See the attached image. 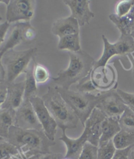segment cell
Here are the masks:
<instances>
[{
  "mask_svg": "<svg viewBox=\"0 0 134 159\" xmlns=\"http://www.w3.org/2000/svg\"><path fill=\"white\" fill-rule=\"evenodd\" d=\"M6 141L16 147L27 158L51 153L50 148L56 145L55 142L48 138L43 130L23 129L16 126L10 128Z\"/></svg>",
  "mask_w": 134,
  "mask_h": 159,
  "instance_id": "1",
  "label": "cell"
},
{
  "mask_svg": "<svg viewBox=\"0 0 134 159\" xmlns=\"http://www.w3.org/2000/svg\"><path fill=\"white\" fill-rule=\"evenodd\" d=\"M69 64L68 68L61 70L56 77H52L58 87L69 90L73 84L80 81L92 71L95 63L94 58L83 50L68 52Z\"/></svg>",
  "mask_w": 134,
  "mask_h": 159,
  "instance_id": "2",
  "label": "cell"
},
{
  "mask_svg": "<svg viewBox=\"0 0 134 159\" xmlns=\"http://www.w3.org/2000/svg\"><path fill=\"white\" fill-rule=\"evenodd\" d=\"M45 105L62 130L74 129L80 121L74 110L68 105L55 87H48L47 93L41 97Z\"/></svg>",
  "mask_w": 134,
  "mask_h": 159,
  "instance_id": "3",
  "label": "cell"
},
{
  "mask_svg": "<svg viewBox=\"0 0 134 159\" xmlns=\"http://www.w3.org/2000/svg\"><path fill=\"white\" fill-rule=\"evenodd\" d=\"M55 88L64 100L74 110L83 126L93 110L105 96L106 92H101L95 94L75 92L58 86Z\"/></svg>",
  "mask_w": 134,
  "mask_h": 159,
  "instance_id": "4",
  "label": "cell"
},
{
  "mask_svg": "<svg viewBox=\"0 0 134 159\" xmlns=\"http://www.w3.org/2000/svg\"><path fill=\"white\" fill-rule=\"evenodd\" d=\"M38 48L17 51L12 49L6 52L2 58L5 70V81L8 84L14 83L16 79L25 73L31 61L36 58Z\"/></svg>",
  "mask_w": 134,
  "mask_h": 159,
  "instance_id": "5",
  "label": "cell"
},
{
  "mask_svg": "<svg viewBox=\"0 0 134 159\" xmlns=\"http://www.w3.org/2000/svg\"><path fill=\"white\" fill-rule=\"evenodd\" d=\"M90 78L96 89L100 92H105L117 87V73L114 67L110 64L93 68Z\"/></svg>",
  "mask_w": 134,
  "mask_h": 159,
  "instance_id": "6",
  "label": "cell"
},
{
  "mask_svg": "<svg viewBox=\"0 0 134 159\" xmlns=\"http://www.w3.org/2000/svg\"><path fill=\"white\" fill-rule=\"evenodd\" d=\"M97 108L104 114L106 117L119 120L127 106L115 89L106 91L105 96L97 104Z\"/></svg>",
  "mask_w": 134,
  "mask_h": 159,
  "instance_id": "7",
  "label": "cell"
},
{
  "mask_svg": "<svg viewBox=\"0 0 134 159\" xmlns=\"http://www.w3.org/2000/svg\"><path fill=\"white\" fill-rule=\"evenodd\" d=\"M34 15V9L29 0H11L7 5L6 21L11 24L20 21L29 22Z\"/></svg>",
  "mask_w": 134,
  "mask_h": 159,
  "instance_id": "8",
  "label": "cell"
},
{
  "mask_svg": "<svg viewBox=\"0 0 134 159\" xmlns=\"http://www.w3.org/2000/svg\"><path fill=\"white\" fill-rule=\"evenodd\" d=\"M34 108L42 130L48 138L54 141L57 132V124L45 105L41 98L36 96L29 100Z\"/></svg>",
  "mask_w": 134,
  "mask_h": 159,
  "instance_id": "9",
  "label": "cell"
},
{
  "mask_svg": "<svg viewBox=\"0 0 134 159\" xmlns=\"http://www.w3.org/2000/svg\"><path fill=\"white\" fill-rule=\"evenodd\" d=\"M15 126L23 129L43 130L29 100L24 99L22 105L16 110Z\"/></svg>",
  "mask_w": 134,
  "mask_h": 159,
  "instance_id": "10",
  "label": "cell"
},
{
  "mask_svg": "<svg viewBox=\"0 0 134 159\" xmlns=\"http://www.w3.org/2000/svg\"><path fill=\"white\" fill-rule=\"evenodd\" d=\"M106 116L96 107L84 123V130L87 142L98 147L101 136L102 124Z\"/></svg>",
  "mask_w": 134,
  "mask_h": 159,
  "instance_id": "11",
  "label": "cell"
},
{
  "mask_svg": "<svg viewBox=\"0 0 134 159\" xmlns=\"http://www.w3.org/2000/svg\"><path fill=\"white\" fill-rule=\"evenodd\" d=\"M64 3L69 7L71 16L78 22L79 26H83L95 16L90 9V0H64Z\"/></svg>",
  "mask_w": 134,
  "mask_h": 159,
  "instance_id": "12",
  "label": "cell"
},
{
  "mask_svg": "<svg viewBox=\"0 0 134 159\" xmlns=\"http://www.w3.org/2000/svg\"><path fill=\"white\" fill-rule=\"evenodd\" d=\"M30 24L29 22H19L14 24L7 38L0 47V59H2L6 52L14 49L16 46L22 42H26L25 33Z\"/></svg>",
  "mask_w": 134,
  "mask_h": 159,
  "instance_id": "13",
  "label": "cell"
},
{
  "mask_svg": "<svg viewBox=\"0 0 134 159\" xmlns=\"http://www.w3.org/2000/svg\"><path fill=\"white\" fill-rule=\"evenodd\" d=\"M25 83H13L8 84L7 99L2 108L10 109L16 111L19 109L24 99Z\"/></svg>",
  "mask_w": 134,
  "mask_h": 159,
  "instance_id": "14",
  "label": "cell"
},
{
  "mask_svg": "<svg viewBox=\"0 0 134 159\" xmlns=\"http://www.w3.org/2000/svg\"><path fill=\"white\" fill-rule=\"evenodd\" d=\"M65 130H62V134L59 138L66 146L67 151L64 156L70 159H78L83 149L84 144L87 142V137L83 131L81 136L77 139H72L66 135Z\"/></svg>",
  "mask_w": 134,
  "mask_h": 159,
  "instance_id": "15",
  "label": "cell"
},
{
  "mask_svg": "<svg viewBox=\"0 0 134 159\" xmlns=\"http://www.w3.org/2000/svg\"><path fill=\"white\" fill-rule=\"evenodd\" d=\"M51 30L54 35L61 38L68 35L79 34V24L74 18L69 16L56 20L53 23Z\"/></svg>",
  "mask_w": 134,
  "mask_h": 159,
  "instance_id": "16",
  "label": "cell"
},
{
  "mask_svg": "<svg viewBox=\"0 0 134 159\" xmlns=\"http://www.w3.org/2000/svg\"><path fill=\"white\" fill-rule=\"evenodd\" d=\"M109 18L119 30L121 35H131L134 30V6L130 13L123 17H118L115 13H113Z\"/></svg>",
  "mask_w": 134,
  "mask_h": 159,
  "instance_id": "17",
  "label": "cell"
},
{
  "mask_svg": "<svg viewBox=\"0 0 134 159\" xmlns=\"http://www.w3.org/2000/svg\"><path fill=\"white\" fill-rule=\"evenodd\" d=\"M118 120L117 119L111 117L105 118L102 124L101 136L99 144L113 140L115 136L121 130Z\"/></svg>",
  "mask_w": 134,
  "mask_h": 159,
  "instance_id": "18",
  "label": "cell"
},
{
  "mask_svg": "<svg viewBox=\"0 0 134 159\" xmlns=\"http://www.w3.org/2000/svg\"><path fill=\"white\" fill-rule=\"evenodd\" d=\"M16 111L10 109H0V136L7 138L10 128L15 126Z\"/></svg>",
  "mask_w": 134,
  "mask_h": 159,
  "instance_id": "19",
  "label": "cell"
},
{
  "mask_svg": "<svg viewBox=\"0 0 134 159\" xmlns=\"http://www.w3.org/2000/svg\"><path fill=\"white\" fill-rule=\"evenodd\" d=\"M34 64L29 65L26 71H25L26 79L24 81L25 83V92H24V99L30 100L32 98L38 96V89L37 87V83H36L34 75Z\"/></svg>",
  "mask_w": 134,
  "mask_h": 159,
  "instance_id": "20",
  "label": "cell"
},
{
  "mask_svg": "<svg viewBox=\"0 0 134 159\" xmlns=\"http://www.w3.org/2000/svg\"><path fill=\"white\" fill-rule=\"evenodd\" d=\"M58 48L68 50L69 52H78L81 50L79 34L68 35L60 38Z\"/></svg>",
  "mask_w": 134,
  "mask_h": 159,
  "instance_id": "21",
  "label": "cell"
},
{
  "mask_svg": "<svg viewBox=\"0 0 134 159\" xmlns=\"http://www.w3.org/2000/svg\"><path fill=\"white\" fill-rule=\"evenodd\" d=\"M114 45L118 56H127L134 53V39L130 35H121Z\"/></svg>",
  "mask_w": 134,
  "mask_h": 159,
  "instance_id": "22",
  "label": "cell"
},
{
  "mask_svg": "<svg viewBox=\"0 0 134 159\" xmlns=\"http://www.w3.org/2000/svg\"><path fill=\"white\" fill-rule=\"evenodd\" d=\"M101 37L103 41V45H104V50H103L101 58L98 60L95 61L94 68L107 65L108 64L109 60L113 57L118 55L114 45L111 43L104 35H102Z\"/></svg>",
  "mask_w": 134,
  "mask_h": 159,
  "instance_id": "23",
  "label": "cell"
},
{
  "mask_svg": "<svg viewBox=\"0 0 134 159\" xmlns=\"http://www.w3.org/2000/svg\"><path fill=\"white\" fill-rule=\"evenodd\" d=\"M117 149H124L134 145V133L121 130L113 139Z\"/></svg>",
  "mask_w": 134,
  "mask_h": 159,
  "instance_id": "24",
  "label": "cell"
},
{
  "mask_svg": "<svg viewBox=\"0 0 134 159\" xmlns=\"http://www.w3.org/2000/svg\"><path fill=\"white\" fill-rule=\"evenodd\" d=\"M118 121L121 130L134 133V111L129 107H126Z\"/></svg>",
  "mask_w": 134,
  "mask_h": 159,
  "instance_id": "25",
  "label": "cell"
},
{
  "mask_svg": "<svg viewBox=\"0 0 134 159\" xmlns=\"http://www.w3.org/2000/svg\"><path fill=\"white\" fill-rule=\"evenodd\" d=\"M116 151L113 140L105 143H100L97 149V159H112Z\"/></svg>",
  "mask_w": 134,
  "mask_h": 159,
  "instance_id": "26",
  "label": "cell"
},
{
  "mask_svg": "<svg viewBox=\"0 0 134 159\" xmlns=\"http://www.w3.org/2000/svg\"><path fill=\"white\" fill-rule=\"evenodd\" d=\"M34 75L36 83L38 84H42L47 82L48 79L50 78L49 71L44 66L38 64L35 60V58H34Z\"/></svg>",
  "mask_w": 134,
  "mask_h": 159,
  "instance_id": "27",
  "label": "cell"
},
{
  "mask_svg": "<svg viewBox=\"0 0 134 159\" xmlns=\"http://www.w3.org/2000/svg\"><path fill=\"white\" fill-rule=\"evenodd\" d=\"M76 88L78 92H81V93H83L96 94V93L99 94L101 93V92L97 90L96 89V87L94 86V84L92 83V81H91L90 73L88 76L81 79L80 81H78L77 83Z\"/></svg>",
  "mask_w": 134,
  "mask_h": 159,
  "instance_id": "28",
  "label": "cell"
},
{
  "mask_svg": "<svg viewBox=\"0 0 134 159\" xmlns=\"http://www.w3.org/2000/svg\"><path fill=\"white\" fill-rule=\"evenodd\" d=\"M20 152L13 145L7 141L0 143V159H6L12 156H19Z\"/></svg>",
  "mask_w": 134,
  "mask_h": 159,
  "instance_id": "29",
  "label": "cell"
},
{
  "mask_svg": "<svg viewBox=\"0 0 134 159\" xmlns=\"http://www.w3.org/2000/svg\"><path fill=\"white\" fill-rule=\"evenodd\" d=\"M134 6V0H123L116 5V15L123 17L128 14Z\"/></svg>",
  "mask_w": 134,
  "mask_h": 159,
  "instance_id": "30",
  "label": "cell"
},
{
  "mask_svg": "<svg viewBox=\"0 0 134 159\" xmlns=\"http://www.w3.org/2000/svg\"><path fill=\"white\" fill-rule=\"evenodd\" d=\"M97 149L98 147L87 142L78 159H97Z\"/></svg>",
  "mask_w": 134,
  "mask_h": 159,
  "instance_id": "31",
  "label": "cell"
},
{
  "mask_svg": "<svg viewBox=\"0 0 134 159\" xmlns=\"http://www.w3.org/2000/svg\"><path fill=\"white\" fill-rule=\"evenodd\" d=\"M117 91L123 99L125 105L134 111V94L128 93L120 89H118Z\"/></svg>",
  "mask_w": 134,
  "mask_h": 159,
  "instance_id": "32",
  "label": "cell"
},
{
  "mask_svg": "<svg viewBox=\"0 0 134 159\" xmlns=\"http://www.w3.org/2000/svg\"><path fill=\"white\" fill-rule=\"evenodd\" d=\"M8 84L5 81H0V109L5 103L7 96Z\"/></svg>",
  "mask_w": 134,
  "mask_h": 159,
  "instance_id": "33",
  "label": "cell"
},
{
  "mask_svg": "<svg viewBox=\"0 0 134 159\" xmlns=\"http://www.w3.org/2000/svg\"><path fill=\"white\" fill-rule=\"evenodd\" d=\"M133 146L124 149H117L112 159H129L130 152Z\"/></svg>",
  "mask_w": 134,
  "mask_h": 159,
  "instance_id": "34",
  "label": "cell"
},
{
  "mask_svg": "<svg viewBox=\"0 0 134 159\" xmlns=\"http://www.w3.org/2000/svg\"><path fill=\"white\" fill-rule=\"evenodd\" d=\"M10 27V24L7 21L5 22L0 23V45L2 44L5 41V36Z\"/></svg>",
  "mask_w": 134,
  "mask_h": 159,
  "instance_id": "35",
  "label": "cell"
},
{
  "mask_svg": "<svg viewBox=\"0 0 134 159\" xmlns=\"http://www.w3.org/2000/svg\"><path fill=\"white\" fill-rule=\"evenodd\" d=\"M64 157V156L60 153H49L46 155H39L38 159H61Z\"/></svg>",
  "mask_w": 134,
  "mask_h": 159,
  "instance_id": "36",
  "label": "cell"
},
{
  "mask_svg": "<svg viewBox=\"0 0 134 159\" xmlns=\"http://www.w3.org/2000/svg\"><path fill=\"white\" fill-rule=\"evenodd\" d=\"M5 80V70L2 64V59H0V81Z\"/></svg>",
  "mask_w": 134,
  "mask_h": 159,
  "instance_id": "37",
  "label": "cell"
},
{
  "mask_svg": "<svg viewBox=\"0 0 134 159\" xmlns=\"http://www.w3.org/2000/svg\"><path fill=\"white\" fill-rule=\"evenodd\" d=\"M127 57L129 58L130 62L132 64V73L133 78L134 79V53L130 54L127 55Z\"/></svg>",
  "mask_w": 134,
  "mask_h": 159,
  "instance_id": "38",
  "label": "cell"
},
{
  "mask_svg": "<svg viewBox=\"0 0 134 159\" xmlns=\"http://www.w3.org/2000/svg\"><path fill=\"white\" fill-rule=\"evenodd\" d=\"M129 159H134V150L130 151L129 155Z\"/></svg>",
  "mask_w": 134,
  "mask_h": 159,
  "instance_id": "39",
  "label": "cell"
},
{
  "mask_svg": "<svg viewBox=\"0 0 134 159\" xmlns=\"http://www.w3.org/2000/svg\"><path fill=\"white\" fill-rule=\"evenodd\" d=\"M9 1H10V0H8V1H7V0H0V3L2 2V3H4L7 5L9 3Z\"/></svg>",
  "mask_w": 134,
  "mask_h": 159,
  "instance_id": "40",
  "label": "cell"
},
{
  "mask_svg": "<svg viewBox=\"0 0 134 159\" xmlns=\"http://www.w3.org/2000/svg\"><path fill=\"white\" fill-rule=\"evenodd\" d=\"M5 141H6V139H5V138H3V137L0 136V143H2V142H5Z\"/></svg>",
  "mask_w": 134,
  "mask_h": 159,
  "instance_id": "41",
  "label": "cell"
},
{
  "mask_svg": "<svg viewBox=\"0 0 134 159\" xmlns=\"http://www.w3.org/2000/svg\"><path fill=\"white\" fill-rule=\"evenodd\" d=\"M132 37V38L134 39V30L132 32V34H131V35H130Z\"/></svg>",
  "mask_w": 134,
  "mask_h": 159,
  "instance_id": "42",
  "label": "cell"
},
{
  "mask_svg": "<svg viewBox=\"0 0 134 159\" xmlns=\"http://www.w3.org/2000/svg\"><path fill=\"white\" fill-rule=\"evenodd\" d=\"M2 20V17L1 15H0V22H1Z\"/></svg>",
  "mask_w": 134,
  "mask_h": 159,
  "instance_id": "43",
  "label": "cell"
},
{
  "mask_svg": "<svg viewBox=\"0 0 134 159\" xmlns=\"http://www.w3.org/2000/svg\"><path fill=\"white\" fill-rule=\"evenodd\" d=\"M61 159H70V158H65V157H64L62 158H61Z\"/></svg>",
  "mask_w": 134,
  "mask_h": 159,
  "instance_id": "44",
  "label": "cell"
}]
</instances>
